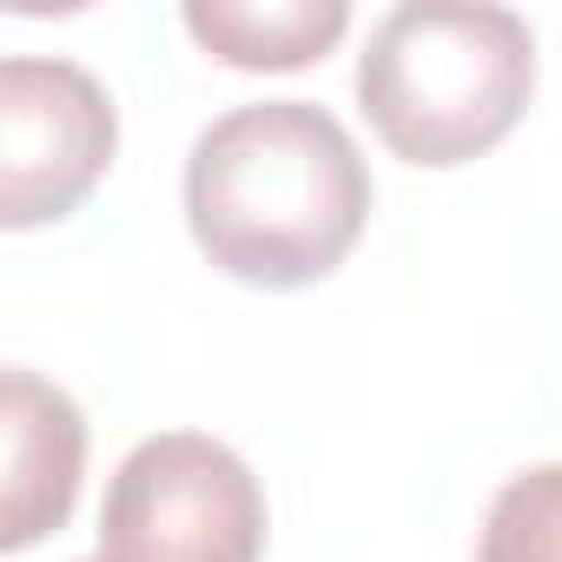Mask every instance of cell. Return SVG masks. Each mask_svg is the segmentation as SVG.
<instances>
[{
	"mask_svg": "<svg viewBox=\"0 0 562 562\" xmlns=\"http://www.w3.org/2000/svg\"><path fill=\"white\" fill-rule=\"evenodd\" d=\"M0 443H8V496H0V549H34L54 536L87 476V417L41 371L0 378Z\"/></svg>",
	"mask_w": 562,
	"mask_h": 562,
	"instance_id": "cell-5",
	"label": "cell"
},
{
	"mask_svg": "<svg viewBox=\"0 0 562 562\" xmlns=\"http://www.w3.org/2000/svg\"><path fill=\"white\" fill-rule=\"evenodd\" d=\"M536 93V34L496 0H404L358 54V106L411 166L483 159Z\"/></svg>",
	"mask_w": 562,
	"mask_h": 562,
	"instance_id": "cell-2",
	"label": "cell"
},
{
	"mask_svg": "<svg viewBox=\"0 0 562 562\" xmlns=\"http://www.w3.org/2000/svg\"><path fill=\"white\" fill-rule=\"evenodd\" d=\"M179 21L212 60L238 74H292L345 41L351 8L345 0H186Z\"/></svg>",
	"mask_w": 562,
	"mask_h": 562,
	"instance_id": "cell-6",
	"label": "cell"
},
{
	"mask_svg": "<svg viewBox=\"0 0 562 562\" xmlns=\"http://www.w3.org/2000/svg\"><path fill=\"white\" fill-rule=\"evenodd\" d=\"M476 562H562V463H536L490 496Z\"/></svg>",
	"mask_w": 562,
	"mask_h": 562,
	"instance_id": "cell-7",
	"label": "cell"
},
{
	"mask_svg": "<svg viewBox=\"0 0 562 562\" xmlns=\"http://www.w3.org/2000/svg\"><path fill=\"white\" fill-rule=\"evenodd\" d=\"M93 562H106V555H93Z\"/></svg>",
	"mask_w": 562,
	"mask_h": 562,
	"instance_id": "cell-8",
	"label": "cell"
},
{
	"mask_svg": "<svg viewBox=\"0 0 562 562\" xmlns=\"http://www.w3.org/2000/svg\"><path fill=\"white\" fill-rule=\"evenodd\" d=\"M265 490L251 463L205 430H159L126 450L100 503L106 562H258Z\"/></svg>",
	"mask_w": 562,
	"mask_h": 562,
	"instance_id": "cell-3",
	"label": "cell"
},
{
	"mask_svg": "<svg viewBox=\"0 0 562 562\" xmlns=\"http://www.w3.org/2000/svg\"><path fill=\"white\" fill-rule=\"evenodd\" d=\"M113 146V93L87 67L60 54L0 60V225L8 232L67 218L106 179Z\"/></svg>",
	"mask_w": 562,
	"mask_h": 562,
	"instance_id": "cell-4",
	"label": "cell"
},
{
	"mask_svg": "<svg viewBox=\"0 0 562 562\" xmlns=\"http://www.w3.org/2000/svg\"><path fill=\"white\" fill-rule=\"evenodd\" d=\"M371 218V172L338 113L258 100L212 120L186 153L192 245L238 285L299 292L331 278Z\"/></svg>",
	"mask_w": 562,
	"mask_h": 562,
	"instance_id": "cell-1",
	"label": "cell"
}]
</instances>
